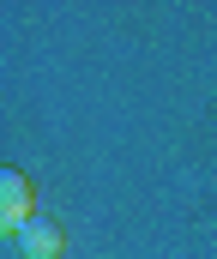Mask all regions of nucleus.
Segmentation results:
<instances>
[{"instance_id":"f03ea898","label":"nucleus","mask_w":217,"mask_h":259,"mask_svg":"<svg viewBox=\"0 0 217 259\" xmlns=\"http://www.w3.org/2000/svg\"><path fill=\"white\" fill-rule=\"evenodd\" d=\"M18 247H24V259H61L67 253V235H61L55 223H36V217H30V223L18 229Z\"/></svg>"},{"instance_id":"f257e3e1","label":"nucleus","mask_w":217,"mask_h":259,"mask_svg":"<svg viewBox=\"0 0 217 259\" xmlns=\"http://www.w3.org/2000/svg\"><path fill=\"white\" fill-rule=\"evenodd\" d=\"M24 223H30V181H24L18 169H0V229H6V241H12Z\"/></svg>"}]
</instances>
